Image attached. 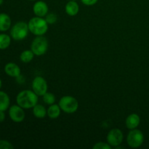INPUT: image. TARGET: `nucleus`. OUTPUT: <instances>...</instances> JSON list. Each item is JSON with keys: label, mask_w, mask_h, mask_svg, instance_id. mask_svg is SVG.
<instances>
[{"label": "nucleus", "mask_w": 149, "mask_h": 149, "mask_svg": "<svg viewBox=\"0 0 149 149\" xmlns=\"http://www.w3.org/2000/svg\"><path fill=\"white\" fill-rule=\"evenodd\" d=\"M39 96L30 90H24L20 91L16 97L17 104L24 109H33L38 103Z\"/></svg>", "instance_id": "1"}, {"label": "nucleus", "mask_w": 149, "mask_h": 149, "mask_svg": "<svg viewBox=\"0 0 149 149\" xmlns=\"http://www.w3.org/2000/svg\"><path fill=\"white\" fill-rule=\"evenodd\" d=\"M29 31L35 36H43L48 31V23L43 17H32L28 23Z\"/></svg>", "instance_id": "2"}, {"label": "nucleus", "mask_w": 149, "mask_h": 149, "mask_svg": "<svg viewBox=\"0 0 149 149\" xmlns=\"http://www.w3.org/2000/svg\"><path fill=\"white\" fill-rule=\"evenodd\" d=\"M29 25L26 22L20 21L16 23L10 30V36L16 41L23 40L29 34Z\"/></svg>", "instance_id": "3"}, {"label": "nucleus", "mask_w": 149, "mask_h": 149, "mask_svg": "<svg viewBox=\"0 0 149 149\" xmlns=\"http://www.w3.org/2000/svg\"><path fill=\"white\" fill-rule=\"evenodd\" d=\"M58 105L61 107V111L66 113H74L78 110V100L71 95H65L61 97Z\"/></svg>", "instance_id": "4"}, {"label": "nucleus", "mask_w": 149, "mask_h": 149, "mask_svg": "<svg viewBox=\"0 0 149 149\" xmlns=\"http://www.w3.org/2000/svg\"><path fill=\"white\" fill-rule=\"evenodd\" d=\"M49 43L45 36H37L31 42V49L36 56L45 55L48 49Z\"/></svg>", "instance_id": "5"}, {"label": "nucleus", "mask_w": 149, "mask_h": 149, "mask_svg": "<svg viewBox=\"0 0 149 149\" xmlns=\"http://www.w3.org/2000/svg\"><path fill=\"white\" fill-rule=\"evenodd\" d=\"M143 141L144 135L139 130H130L127 136V142L130 148H139L143 143Z\"/></svg>", "instance_id": "6"}, {"label": "nucleus", "mask_w": 149, "mask_h": 149, "mask_svg": "<svg viewBox=\"0 0 149 149\" xmlns=\"http://www.w3.org/2000/svg\"><path fill=\"white\" fill-rule=\"evenodd\" d=\"M123 133H122V130L118 128L111 130L106 137L108 143L111 147H114V148H116L118 146H120L123 141Z\"/></svg>", "instance_id": "7"}, {"label": "nucleus", "mask_w": 149, "mask_h": 149, "mask_svg": "<svg viewBox=\"0 0 149 149\" xmlns=\"http://www.w3.org/2000/svg\"><path fill=\"white\" fill-rule=\"evenodd\" d=\"M32 90L38 96H43L47 92L48 85L46 79L42 77H36L32 81Z\"/></svg>", "instance_id": "8"}, {"label": "nucleus", "mask_w": 149, "mask_h": 149, "mask_svg": "<svg viewBox=\"0 0 149 149\" xmlns=\"http://www.w3.org/2000/svg\"><path fill=\"white\" fill-rule=\"evenodd\" d=\"M9 116L11 120L15 123H20L25 119L24 109L20 107L19 105H13L9 108Z\"/></svg>", "instance_id": "9"}, {"label": "nucleus", "mask_w": 149, "mask_h": 149, "mask_svg": "<svg viewBox=\"0 0 149 149\" xmlns=\"http://www.w3.org/2000/svg\"><path fill=\"white\" fill-rule=\"evenodd\" d=\"M49 7L47 4L44 1H37L33 6V12L34 15L38 17H44L48 13Z\"/></svg>", "instance_id": "10"}, {"label": "nucleus", "mask_w": 149, "mask_h": 149, "mask_svg": "<svg viewBox=\"0 0 149 149\" xmlns=\"http://www.w3.org/2000/svg\"><path fill=\"white\" fill-rule=\"evenodd\" d=\"M4 72L9 77L17 78V77H20L21 70L18 65L15 63H8L4 66Z\"/></svg>", "instance_id": "11"}, {"label": "nucleus", "mask_w": 149, "mask_h": 149, "mask_svg": "<svg viewBox=\"0 0 149 149\" xmlns=\"http://www.w3.org/2000/svg\"><path fill=\"white\" fill-rule=\"evenodd\" d=\"M141 123V118L137 113H131L127 117L125 120V125L127 129L134 130L136 129Z\"/></svg>", "instance_id": "12"}, {"label": "nucleus", "mask_w": 149, "mask_h": 149, "mask_svg": "<svg viewBox=\"0 0 149 149\" xmlns=\"http://www.w3.org/2000/svg\"><path fill=\"white\" fill-rule=\"evenodd\" d=\"M65 10L66 14L69 16H75L79 13V6L77 1L69 0V1H68L65 4Z\"/></svg>", "instance_id": "13"}, {"label": "nucleus", "mask_w": 149, "mask_h": 149, "mask_svg": "<svg viewBox=\"0 0 149 149\" xmlns=\"http://www.w3.org/2000/svg\"><path fill=\"white\" fill-rule=\"evenodd\" d=\"M12 20L7 13H0V31H7L10 29Z\"/></svg>", "instance_id": "14"}, {"label": "nucleus", "mask_w": 149, "mask_h": 149, "mask_svg": "<svg viewBox=\"0 0 149 149\" xmlns=\"http://www.w3.org/2000/svg\"><path fill=\"white\" fill-rule=\"evenodd\" d=\"M47 116H49V118L52 119H55L59 117L61 115V109L59 105L54 103V104L50 105L49 108L47 109Z\"/></svg>", "instance_id": "15"}, {"label": "nucleus", "mask_w": 149, "mask_h": 149, "mask_svg": "<svg viewBox=\"0 0 149 149\" xmlns=\"http://www.w3.org/2000/svg\"><path fill=\"white\" fill-rule=\"evenodd\" d=\"M10 99L5 92L0 91V111H5L10 108Z\"/></svg>", "instance_id": "16"}, {"label": "nucleus", "mask_w": 149, "mask_h": 149, "mask_svg": "<svg viewBox=\"0 0 149 149\" xmlns=\"http://www.w3.org/2000/svg\"><path fill=\"white\" fill-rule=\"evenodd\" d=\"M33 111V114L35 117L38 119H43L47 115V111L45 109L43 105L36 104L34 107L32 109Z\"/></svg>", "instance_id": "17"}, {"label": "nucleus", "mask_w": 149, "mask_h": 149, "mask_svg": "<svg viewBox=\"0 0 149 149\" xmlns=\"http://www.w3.org/2000/svg\"><path fill=\"white\" fill-rule=\"evenodd\" d=\"M34 55L31 49H26L20 53V60L24 63H29L33 59Z\"/></svg>", "instance_id": "18"}, {"label": "nucleus", "mask_w": 149, "mask_h": 149, "mask_svg": "<svg viewBox=\"0 0 149 149\" xmlns=\"http://www.w3.org/2000/svg\"><path fill=\"white\" fill-rule=\"evenodd\" d=\"M11 44V37L6 33H0V49H5Z\"/></svg>", "instance_id": "19"}, {"label": "nucleus", "mask_w": 149, "mask_h": 149, "mask_svg": "<svg viewBox=\"0 0 149 149\" xmlns=\"http://www.w3.org/2000/svg\"><path fill=\"white\" fill-rule=\"evenodd\" d=\"M42 99H43L44 103H46L47 105H50L54 104L55 103V100H56V98H55V95L52 94L51 93H48L47 92L43 96H42Z\"/></svg>", "instance_id": "20"}, {"label": "nucleus", "mask_w": 149, "mask_h": 149, "mask_svg": "<svg viewBox=\"0 0 149 149\" xmlns=\"http://www.w3.org/2000/svg\"><path fill=\"white\" fill-rule=\"evenodd\" d=\"M45 20H46L47 23L48 24H54V23H56L57 20H58V17H57V15L54 13H47L45 16Z\"/></svg>", "instance_id": "21"}, {"label": "nucleus", "mask_w": 149, "mask_h": 149, "mask_svg": "<svg viewBox=\"0 0 149 149\" xmlns=\"http://www.w3.org/2000/svg\"><path fill=\"white\" fill-rule=\"evenodd\" d=\"M93 149H111V146L108 143L98 142L93 146Z\"/></svg>", "instance_id": "22"}, {"label": "nucleus", "mask_w": 149, "mask_h": 149, "mask_svg": "<svg viewBox=\"0 0 149 149\" xmlns=\"http://www.w3.org/2000/svg\"><path fill=\"white\" fill-rule=\"evenodd\" d=\"M14 146L8 141L0 140V149H13Z\"/></svg>", "instance_id": "23"}, {"label": "nucleus", "mask_w": 149, "mask_h": 149, "mask_svg": "<svg viewBox=\"0 0 149 149\" xmlns=\"http://www.w3.org/2000/svg\"><path fill=\"white\" fill-rule=\"evenodd\" d=\"M82 4L86 6H93L95 5L97 2L98 0H81Z\"/></svg>", "instance_id": "24"}, {"label": "nucleus", "mask_w": 149, "mask_h": 149, "mask_svg": "<svg viewBox=\"0 0 149 149\" xmlns=\"http://www.w3.org/2000/svg\"><path fill=\"white\" fill-rule=\"evenodd\" d=\"M5 113L3 111H0V122H3L5 120Z\"/></svg>", "instance_id": "25"}, {"label": "nucleus", "mask_w": 149, "mask_h": 149, "mask_svg": "<svg viewBox=\"0 0 149 149\" xmlns=\"http://www.w3.org/2000/svg\"><path fill=\"white\" fill-rule=\"evenodd\" d=\"M1 85H2V81H1V79H0V89H1Z\"/></svg>", "instance_id": "26"}, {"label": "nucleus", "mask_w": 149, "mask_h": 149, "mask_svg": "<svg viewBox=\"0 0 149 149\" xmlns=\"http://www.w3.org/2000/svg\"><path fill=\"white\" fill-rule=\"evenodd\" d=\"M3 2H4V0H0V6L3 4Z\"/></svg>", "instance_id": "27"}, {"label": "nucleus", "mask_w": 149, "mask_h": 149, "mask_svg": "<svg viewBox=\"0 0 149 149\" xmlns=\"http://www.w3.org/2000/svg\"><path fill=\"white\" fill-rule=\"evenodd\" d=\"M29 1H35V0H29Z\"/></svg>", "instance_id": "28"}, {"label": "nucleus", "mask_w": 149, "mask_h": 149, "mask_svg": "<svg viewBox=\"0 0 149 149\" xmlns=\"http://www.w3.org/2000/svg\"><path fill=\"white\" fill-rule=\"evenodd\" d=\"M73 1H77V0H73Z\"/></svg>", "instance_id": "29"}]
</instances>
